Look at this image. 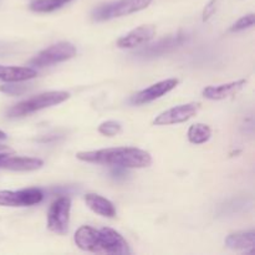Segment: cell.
<instances>
[{
    "label": "cell",
    "instance_id": "obj_1",
    "mask_svg": "<svg viewBox=\"0 0 255 255\" xmlns=\"http://www.w3.org/2000/svg\"><path fill=\"white\" fill-rule=\"evenodd\" d=\"M76 246L81 251L101 254H131L126 239L111 228L96 229L90 226H82L76 231L74 237Z\"/></svg>",
    "mask_w": 255,
    "mask_h": 255
},
{
    "label": "cell",
    "instance_id": "obj_2",
    "mask_svg": "<svg viewBox=\"0 0 255 255\" xmlns=\"http://www.w3.org/2000/svg\"><path fill=\"white\" fill-rule=\"evenodd\" d=\"M76 157L82 162L124 168H144L152 163V157L148 152L134 147H116L79 152Z\"/></svg>",
    "mask_w": 255,
    "mask_h": 255
},
{
    "label": "cell",
    "instance_id": "obj_3",
    "mask_svg": "<svg viewBox=\"0 0 255 255\" xmlns=\"http://www.w3.org/2000/svg\"><path fill=\"white\" fill-rule=\"evenodd\" d=\"M70 97L69 92L65 91H49L44 94L36 95V96L27 99L25 101L19 102L7 111V117L16 119V117H24L30 114L40 111V110L47 109V107L55 106L61 102L66 101Z\"/></svg>",
    "mask_w": 255,
    "mask_h": 255
},
{
    "label": "cell",
    "instance_id": "obj_4",
    "mask_svg": "<svg viewBox=\"0 0 255 255\" xmlns=\"http://www.w3.org/2000/svg\"><path fill=\"white\" fill-rule=\"evenodd\" d=\"M151 2L152 0H117L114 2H107L94 10L92 19L95 21H105L115 17L126 16L146 9Z\"/></svg>",
    "mask_w": 255,
    "mask_h": 255
},
{
    "label": "cell",
    "instance_id": "obj_5",
    "mask_svg": "<svg viewBox=\"0 0 255 255\" xmlns=\"http://www.w3.org/2000/svg\"><path fill=\"white\" fill-rule=\"evenodd\" d=\"M76 46H74L71 42L61 41L40 51L34 59L30 60L29 64L34 67L51 66V65L60 64V62L72 59L74 56H76Z\"/></svg>",
    "mask_w": 255,
    "mask_h": 255
},
{
    "label": "cell",
    "instance_id": "obj_6",
    "mask_svg": "<svg viewBox=\"0 0 255 255\" xmlns=\"http://www.w3.org/2000/svg\"><path fill=\"white\" fill-rule=\"evenodd\" d=\"M71 199L69 197H60L52 202L47 213V227L54 233L64 236L69 231Z\"/></svg>",
    "mask_w": 255,
    "mask_h": 255
},
{
    "label": "cell",
    "instance_id": "obj_7",
    "mask_svg": "<svg viewBox=\"0 0 255 255\" xmlns=\"http://www.w3.org/2000/svg\"><path fill=\"white\" fill-rule=\"evenodd\" d=\"M44 193L39 188H27L21 191H0L1 207H30L40 203Z\"/></svg>",
    "mask_w": 255,
    "mask_h": 255
},
{
    "label": "cell",
    "instance_id": "obj_8",
    "mask_svg": "<svg viewBox=\"0 0 255 255\" xmlns=\"http://www.w3.org/2000/svg\"><path fill=\"white\" fill-rule=\"evenodd\" d=\"M201 105L196 104V102H191V104L178 105L176 107L167 110V111L162 112L156 119L153 120V125L156 126H168V125H177L183 124V122L188 121L193 116H196L197 112L199 111Z\"/></svg>",
    "mask_w": 255,
    "mask_h": 255
},
{
    "label": "cell",
    "instance_id": "obj_9",
    "mask_svg": "<svg viewBox=\"0 0 255 255\" xmlns=\"http://www.w3.org/2000/svg\"><path fill=\"white\" fill-rule=\"evenodd\" d=\"M187 40H188V35L184 34V32H178L176 35L163 37L159 41H157L156 44H152L149 46L143 47V49L137 52V55L142 57H147V59L148 57L162 56V55L168 54V52L178 49Z\"/></svg>",
    "mask_w": 255,
    "mask_h": 255
},
{
    "label": "cell",
    "instance_id": "obj_10",
    "mask_svg": "<svg viewBox=\"0 0 255 255\" xmlns=\"http://www.w3.org/2000/svg\"><path fill=\"white\" fill-rule=\"evenodd\" d=\"M177 85H178V80L177 79H168L163 80V81H159L134 95L131 99V102L133 105L148 104V102L154 101L157 99H161L162 96L171 92Z\"/></svg>",
    "mask_w": 255,
    "mask_h": 255
},
{
    "label": "cell",
    "instance_id": "obj_11",
    "mask_svg": "<svg viewBox=\"0 0 255 255\" xmlns=\"http://www.w3.org/2000/svg\"><path fill=\"white\" fill-rule=\"evenodd\" d=\"M154 34H156V27L153 25H141L119 39L117 46L120 49H134L151 41Z\"/></svg>",
    "mask_w": 255,
    "mask_h": 255
},
{
    "label": "cell",
    "instance_id": "obj_12",
    "mask_svg": "<svg viewBox=\"0 0 255 255\" xmlns=\"http://www.w3.org/2000/svg\"><path fill=\"white\" fill-rule=\"evenodd\" d=\"M44 162L40 158L31 157H11L10 153L0 154V169H9L16 172L36 171L41 168Z\"/></svg>",
    "mask_w": 255,
    "mask_h": 255
},
{
    "label": "cell",
    "instance_id": "obj_13",
    "mask_svg": "<svg viewBox=\"0 0 255 255\" xmlns=\"http://www.w3.org/2000/svg\"><path fill=\"white\" fill-rule=\"evenodd\" d=\"M247 84V80L229 82V84L218 85V86H208L203 90V96L208 100H224L228 97L236 96Z\"/></svg>",
    "mask_w": 255,
    "mask_h": 255
},
{
    "label": "cell",
    "instance_id": "obj_14",
    "mask_svg": "<svg viewBox=\"0 0 255 255\" xmlns=\"http://www.w3.org/2000/svg\"><path fill=\"white\" fill-rule=\"evenodd\" d=\"M37 76V71L32 67L0 66V80L5 82H22Z\"/></svg>",
    "mask_w": 255,
    "mask_h": 255
},
{
    "label": "cell",
    "instance_id": "obj_15",
    "mask_svg": "<svg viewBox=\"0 0 255 255\" xmlns=\"http://www.w3.org/2000/svg\"><path fill=\"white\" fill-rule=\"evenodd\" d=\"M85 203H86V206L92 212L100 214V216L107 217V218H114V217H116V208L112 204V202L104 198V197L99 196V194H86L85 196Z\"/></svg>",
    "mask_w": 255,
    "mask_h": 255
},
{
    "label": "cell",
    "instance_id": "obj_16",
    "mask_svg": "<svg viewBox=\"0 0 255 255\" xmlns=\"http://www.w3.org/2000/svg\"><path fill=\"white\" fill-rule=\"evenodd\" d=\"M226 246L234 251L253 249L255 246V232H237V233L229 234L226 239Z\"/></svg>",
    "mask_w": 255,
    "mask_h": 255
},
{
    "label": "cell",
    "instance_id": "obj_17",
    "mask_svg": "<svg viewBox=\"0 0 255 255\" xmlns=\"http://www.w3.org/2000/svg\"><path fill=\"white\" fill-rule=\"evenodd\" d=\"M187 136H188L189 142L193 144L206 143L211 139L212 129L206 124H194L189 127Z\"/></svg>",
    "mask_w": 255,
    "mask_h": 255
},
{
    "label": "cell",
    "instance_id": "obj_18",
    "mask_svg": "<svg viewBox=\"0 0 255 255\" xmlns=\"http://www.w3.org/2000/svg\"><path fill=\"white\" fill-rule=\"evenodd\" d=\"M71 1L74 0H32L30 2V9L35 12H52Z\"/></svg>",
    "mask_w": 255,
    "mask_h": 255
},
{
    "label": "cell",
    "instance_id": "obj_19",
    "mask_svg": "<svg viewBox=\"0 0 255 255\" xmlns=\"http://www.w3.org/2000/svg\"><path fill=\"white\" fill-rule=\"evenodd\" d=\"M99 132L106 137H114L121 132V124L116 121L102 122L99 126Z\"/></svg>",
    "mask_w": 255,
    "mask_h": 255
},
{
    "label": "cell",
    "instance_id": "obj_20",
    "mask_svg": "<svg viewBox=\"0 0 255 255\" xmlns=\"http://www.w3.org/2000/svg\"><path fill=\"white\" fill-rule=\"evenodd\" d=\"M254 21H255V15L254 14H248V15H246V16L241 17V19H239L237 22H234V24L232 25V27L229 30H231V32L243 31V30L249 29V27L253 26Z\"/></svg>",
    "mask_w": 255,
    "mask_h": 255
},
{
    "label": "cell",
    "instance_id": "obj_21",
    "mask_svg": "<svg viewBox=\"0 0 255 255\" xmlns=\"http://www.w3.org/2000/svg\"><path fill=\"white\" fill-rule=\"evenodd\" d=\"M17 82H15V85L12 82H7L6 85L0 87V91L5 92L7 95H20L22 94L24 91H26V87L21 86V85H16Z\"/></svg>",
    "mask_w": 255,
    "mask_h": 255
},
{
    "label": "cell",
    "instance_id": "obj_22",
    "mask_svg": "<svg viewBox=\"0 0 255 255\" xmlns=\"http://www.w3.org/2000/svg\"><path fill=\"white\" fill-rule=\"evenodd\" d=\"M217 5H218V0H211L208 2V5L203 10V21H207V20H209L213 16V14L217 10Z\"/></svg>",
    "mask_w": 255,
    "mask_h": 255
},
{
    "label": "cell",
    "instance_id": "obj_23",
    "mask_svg": "<svg viewBox=\"0 0 255 255\" xmlns=\"http://www.w3.org/2000/svg\"><path fill=\"white\" fill-rule=\"evenodd\" d=\"M2 153H14V149H11L10 147L7 146H2V144H0V154Z\"/></svg>",
    "mask_w": 255,
    "mask_h": 255
},
{
    "label": "cell",
    "instance_id": "obj_24",
    "mask_svg": "<svg viewBox=\"0 0 255 255\" xmlns=\"http://www.w3.org/2000/svg\"><path fill=\"white\" fill-rule=\"evenodd\" d=\"M6 133H5L4 131H1V129H0V141H2V139H6Z\"/></svg>",
    "mask_w": 255,
    "mask_h": 255
}]
</instances>
